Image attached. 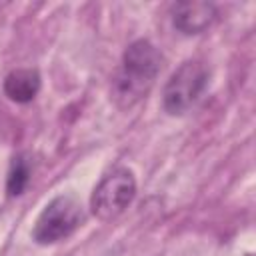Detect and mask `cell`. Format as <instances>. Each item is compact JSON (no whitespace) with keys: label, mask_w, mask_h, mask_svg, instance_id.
<instances>
[{"label":"cell","mask_w":256,"mask_h":256,"mask_svg":"<svg viewBox=\"0 0 256 256\" xmlns=\"http://www.w3.org/2000/svg\"><path fill=\"white\" fill-rule=\"evenodd\" d=\"M30 176H32V164L28 160L26 154H16L10 162L8 168V176H6V192L8 196H20L28 184H30Z\"/></svg>","instance_id":"cell-7"},{"label":"cell","mask_w":256,"mask_h":256,"mask_svg":"<svg viewBox=\"0 0 256 256\" xmlns=\"http://www.w3.org/2000/svg\"><path fill=\"white\" fill-rule=\"evenodd\" d=\"M40 90V74L34 68H18L12 70L4 78V94L18 104L32 102Z\"/></svg>","instance_id":"cell-6"},{"label":"cell","mask_w":256,"mask_h":256,"mask_svg":"<svg viewBox=\"0 0 256 256\" xmlns=\"http://www.w3.org/2000/svg\"><path fill=\"white\" fill-rule=\"evenodd\" d=\"M136 196V180L132 170L128 168H114L108 172L90 196L92 214L98 220H114L120 216Z\"/></svg>","instance_id":"cell-3"},{"label":"cell","mask_w":256,"mask_h":256,"mask_svg":"<svg viewBox=\"0 0 256 256\" xmlns=\"http://www.w3.org/2000/svg\"><path fill=\"white\" fill-rule=\"evenodd\" d=\"M162 68V56L156 46L148 40L132 42L124 54L122 62L112 78V100L118 108L126 110L138 104L154 86Z\"/></svg>","instance_id":"cell-1"},{"label":"cell","mask_w":256,"mask_h":256,"mask_svg":"<svg viewBox=\"0 0 256 256\" xmlns=\"http://www.w3.org/2000/svg\"><path fill=\"white\" fill-rule=\"evenodd\" d=\"M212 2H176L172 6V24L182 34H200L216 20Z\"/></svg>","instance_id":"cell-5"},{"label":"cell","mask_w":256,"mask_h":256,"mask_svg":"<svg viewBox=\"0 0 256 256\" xmlns=\"http://www.w3.org/2000/svg\"><path fill=\"white\" fill-rule=\"evenodd\" d=\"M82 222L80 204L70 196H58L44 206L32 228V240L38 244H56L68 238Z\"/></svg>","instance_id":"cell-4"},{"label":"cell","mask_w":256,"mask_h":256,"mask_svg":"<svg viewBox=\"0 0 256 256\" xmlns=\"http://www.w3.org/2000/svg\"><path fill=\"white\" fill-rule=\"evenodd\" d=\"M208 84V72L202 62L186 60L178 70L172 72L162 92V106L168 114L180 116L188 112L202 96Z\"/></svg>","instance_id":"cell-2"}]
</instances>
